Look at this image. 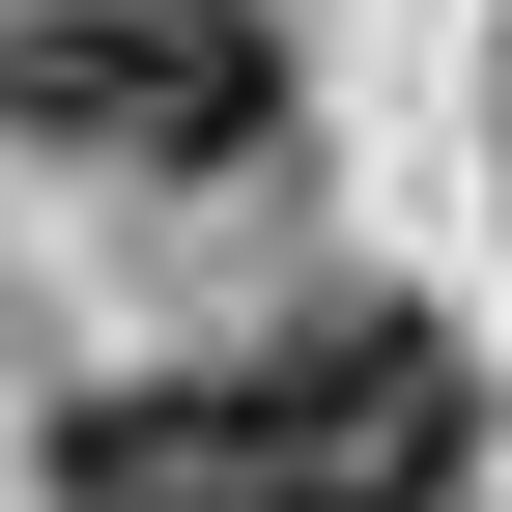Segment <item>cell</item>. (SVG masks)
Segmentation results:
<instances>
[{
    "instance_id": "1",
    "label": "cell",
    "mask_w": 512,
    "mask_h": 512,
    "mask_svg": "<svg viewBox=\"0 0 512 512\" xmlns=\"http://www.w3.org/2000/svg\"><path fill=\"white\" fill-rule=\"evenodd\" d=\"M0 143L256 171V143H285V57H256V0H0Z\"/></svg>"
},
{
    "instance_id": "2",
    "label": "cell",
    "mask_w": 512,
    "mask_h": 512,
    "mask_svg": "<svg viewBox=\"0 0 512 512\" xmlns=\"http://www.w3.org/2000/svg\"><path fill=\"white\" fill-rule=\"evenodd\" d=\"M484 399L427 313H285V342L228 370V512H456Z\"/></svg>"
},
{
    "instance_id": "3",
    "label": "cell",
    "mask_w": 512,
    "mask_h": 512,
    "mask_svg": "<svg viewBox=\"0 0 512 512\" xmlns=\"http://www.w3.org/2000/svg\"><path fill=\"white\" fill-rule=\"evenodd\" d=\"M29 512H228V399H86L29 456Z\"/></svg>"
}]
</instances>
